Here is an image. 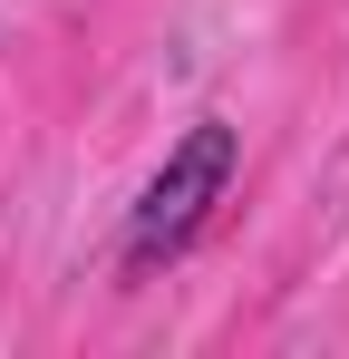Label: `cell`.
<instances>
[{
    "label": "cell",
    "mask_w": 349,
    "mask_h": 359,
    "mask_svg": "<svg viewBox=\"0 0 349 359\" xmlns=\"http://www.w3.org/2000/svg\"><path fill=\"white\" fill-rule=\"evenodd\" d=\"M233 175H242V136H233L224 117H194V126L165 146V165L146 175V194L126 204V243H116V262H126V272H165L174 252L214 224V204L233 194Z\"/></svg>",
    "instance_id": "cell-1"
}]
</instances>
